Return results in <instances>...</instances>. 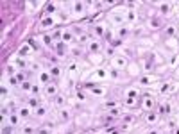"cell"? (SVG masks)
Here are the masks:
<instances>
[{
  "label": "cell",
  "mask_w": 179,
  "mask_h": 134,
  "mask_svg": "<svg viewBox=\"0 0 179 134\" xmlns=\"http://www.w3.org/2000/svg\"><path fill=\"white\" fill-rule=\"evenodd\" d=\"M124 20H125V13H111L109 15V23L111 25H115V27H124Z\"/></svg>",
  "instance_id": "obj_1"
},
{
  "label": "cell",
  "mask_w": 179,
  "mask_h": 134,
  "mask_svg": "<svg viewBox=\"0 0 179 134\" xmlns=\"http://www.w3.org/2000/svg\"><path fill=\"white\" fill-rule=\"evenodd\" d=\"M111 64H113L115 68H118V70H125L127 64H129V59L125 57V56H122V54H118L117 57L111 59Z\"/></svg>",
  "instance_id": "obj_2"
},
{
  "label": "cell",
  "mask_w": 179,
  "mask_h": 134,
  "mask_svg": "<svg viewBox=\"0 0 179 134\" xmlns=\"http://www.w3.org/2000/svg\"><path fill=\"white\" fill-rule=\"evenodd\" d=\"M56 21H58V20L54 18V16H48V15H47V16H45V18L40 21V29H41V31L54 29V27H56Z\"/></svg>",
  "instance_id": "obj_3"
},
{
  "label": "cell",
  "mask_w": 179,
  "mask_h": 134,
  "mask_svg": "<svg viewBox=\"0 0 179 134\" xmlns=\"http://www.w3.org/2000/svg\"><path fill=\"white\" fill-rule=\"evenodd\" d=\"M72 13H74V16H82L86 13V2H74L72 4Z\"/></svg>",
  "instance_id": "obj_4"
},
{
  "label": "cell",
  "mask_w": 179,
  "mask_h": 134,
  "mask_svg": "<svg viewBox=\"0 0 179 134\" xmlns=\"http://www.w3.org/2000/svg\"><path fill=\"white\" fill-rule=\"evenodd\" d=\"M43 93H45V96H48V98H54L56 95H59V91H58V86H56L54 82L47 84V86H45V90H43Z\"/></svg>",
  "instance_id": "obj_5"
},
{
  "label": "cell",
  "mask_w": 179,
  "mask_h": 134,
  "mask_svg": "<svg viewBox=\"0 0 179 134\" xmlns=\"http://www.w3.org/2000/svg\"><path fill=\"white\" fill-rule=\"evenodd\" d=\"M141 107H143L145 111H154V98H152V96L149 95V93H145V96H143Z\"/></svg>",
  "instance_id": "obj_6"
},
{
  "label": "cell",
  "mask_w": 179,
  "mask_h": 134,
  "mask_svg": "<svg viewBox=\"0 0 179 134\" xmlns=\"http://www.w3.org/2000/svg\"><path fill=\"white\" fill-rule=\"evenodd\" d=\"M38 80H40L41 84H50L52 82V75H50V72H47V70H43L41 74H38Z\"/></svg>",
  "instance_id": "obj_7"
},
{
  "label": "cell",
  "mask_w": 179,
  "mask_h": 134,
  "mask_svg": "<svg viewBox=\"0 0 179 134\" xmlns=\"http://www.w3.org/2000/svg\"><path fill=\"white\" fill-rule=\"evenodd\" d=\"M100 48H102V45H100L99 39H91V41L88 43V50H90L91 54H97V52H100Z\"/></svg>",
  "instance_id": "obj_8"
},
{
  "label": "cell",
  "mask_w": 179,
  "mask_h": 134,
  "mask_svg": "<svg viewBox=\"0 0 179 134\" xmlns=\"http://www.w3.org/2000/svg\"><path fill=\"white\" fill-rule=\"evenodd\" d=\"M66 70H68V75L70 77H75L77 74H79V64H77V61H70Z\"/></svg>",
  "instance_id": "obj_9"
},
{
  "label": "cell",
  "mask_w": 179,
  "mask_h": 134,
  "mask_svg": "<svg viewBox=\"0 0 179 134\" xmlns=\"http://www.w3.org/2000/svg\"><path fill=\"white\" fill-rule=\"evenodd\" d=\"M52 102H54V106L56 107H59V109H63L65 106H66V98H65V95H56L54 98H52Z\"/></svg>",
  "instance_id": "obj_10"
},
{
  "label": "cell",
  "mask_w": 179,
  "mask_h": 134,
  "mask_svg": "<svg viewBox=\"0 0 179 134\" xmlns=\"http://www.w3.org/2000/svg\"><path fill=\"white\" fill-rule=\"evenodd\" d=\"M109 77V72H108V68H97L95 72H93V79H108Z\"/></svg>",
  "instance_id": "obj_11"
},
{
  "label": "cell",
  "mask_w": 179,
  "mask_h": 134,
  "mask_svg": "<svg viewBox=\"0 0 179 134\" xmlns=\"http://www.w3.org/2000/svg\"><path fill=\"white\" fill-rule=\"evenodd\" d=\"M7 122H9V125H11V127H16V125H20L22 116L18 115V113H11V116L7 118Z\"/></svg>",
  "instance_id": "obj_12"
},
{
  "label": "cell",
  "mask_w": 179,
  "mask_h": 134,
  "mask_svg": "<svg viewBox=\"0 0 179 134\" xmlns=\"http://www.w3.org/2000/svg\"><path fill=\"white\" fill-rule=\"evenodd\" d=\"M106 32H108V31H106V27H104V23H95V27H93V34H95V36H106Z\"/></svg>",
  "instance_id": "obj_13"
},
{
  "label": "cell",
  "mask_w": 179,
  "mask_h": 134,
  "mask_svg": "<svg viewBox=\"0 0 179 134\" xmlns=\"http://www.w3.org/2000/svg\"><path fill=\"white\" fill-rule=\"evenodd\" d=\"M25 106H29L31 109H36V107H40V100H38V96H29L27 100H25Z\"/></svg>",
  "instance_id": "obj_14"
},
{
  "label": "cell",
  "mask_w": 179,
  "mask_h": 134,
  "mask_svg": "<svg viewBox=\"0 0 179 134\" xmlns=\"http://www.w3.org/2000/svg\"><path fill=\"white\" fill-rule=\"evenodd\" d=\"M74 39H75V36H74V32H72V31H65V32H63V39H61V41H63L65 45L74 43Z\"/></svg>",
  "instance_id": "obj_15"
},
{
  "label": "cell",
  "mask_w": 179,
  "mask_h": 134,
  "mask_svg": "<svg viewBox=\"0 0 179 134\" xmlns=\"http://www.w3.org/2000/svg\"><path fill=\"white\" fill-rule=\"evenodd\" d=\"M31 52H32L31 45H22L20 50H18V57H27V56H29Z\"/></svg>",
  "instance_id": "obj_16"
},
{
  "label": "cell",
  "mask_w": 179,
  "mask_h": 134,
  "mask_svg": "<svg viewBox=\"0 0 179 134\" xmlns=\"http://www.w3.org/2000/svg\"><path fill=\"white\" fill-rule=\"evenodd\" d=\"M90 93L93 96H97V98H102V96H106V90L104 88H99V86H95V88H91L90 90Z\"/></svg>",
  "instance_id": "obj_17"
},
{
  "label": "cell",
  "mask_w": 179,
  "mask_h": 134,
  "mask_svg": "<svg viewBox=\"0 0 179 134\" xmlns=\"http://www.w3.org/2000/svg\"><path fill=\"white\" fill-rule=\"evenodd\" d=\"M63 32L65 31H61V29H54L52 32H50V36L54 39V43H61V39H63Z\"/></svg>",
  "instance_id": "obj_18"
},
{
  "label": "cell",
  "mask_w": 179,
  "mask_h": 134,
  "mask_svg": "<svg viewBox=\"0 0 179 134\" xmlns=\"http://www.w3.org/2000/svg\"><path fill=\"white\" fill-rule=\"evenodd\" d=\"M31 113H32V111H31V107H29V106H22L20 109H18V115L22 116V120L29 118V116H31Z\"/></svg>",
  "instance_id": "obj_19"
},
{
  "label": "cell",
  "mask_w": 179,
  "mask_h": 134,
  "mask_svg": "<svg viewBox=\"0 0 179 134\" xmlns=\"http://www.w3.org/2000/svg\"><path fill=\"white\" fill-rule=\"evenodd\" d=\"M68 52H70L74 57H82L84 48H82V47H72V48H68Z\"/></svg>",
  "instance_id": "obj_20"
},
{
  "label": "cell",
  "mask_w": 179,
  "mask_h": 134,
  "mask_svg": "<svg viewBox=\"0 0 179 134\" xmlns=\"http://www.w3.org/2000/svg\"><path fill=\"white\" fill-rule=\"evenodd\" d=\"M34 116H36V118H45V116H47V107H45V106H40V107H36V109H34Z\"/></svg>",
  "instance_id": "obj_21"
},
{
  "label": "cell",
  "mask_w": 179,
  "mask_h": 134,
  "mask_svg": "<svg viewBox=\"0 0 179 134\" xmlns=\"http://www.w3.org/2000/svg\"><path fill=\"white\" fill-rule=\"evenodd\" d=\"M32 86H34V84H32V82H31V80L27 79L25 82H22V84H20V90H22V91H25V93H29V95H31V90H32Z\"/></svg>",
  "instance_id": "obj_22"
},
{
  "label": "cell",
  "mask_w": 179,
  "mask_h": 134,
  "mask_svg": "<svg viewBox=\"0 0 179 134\" xmlns=\"http://www.w3.org/2000/svg\"><path fill=\"white\" fill-rule=\"evenodd\" d=\"M15 64H16V68H18V70H22V72H25V68H27V66H31V64H29V63H27L23 57H18Z\"/></svg>",
  "instance_id": "obj_23"
},
{
  "label": "cell",
  "mask_w": 179,
  "mask_h": 134,
  "mask_svg": "<svg viewBox=\"0 0 179 134\" xmlns=\"http://www.w3.org/2000/svg\"><path fill=\"white\" fill-rule=\"evenodd\" d=\"M77 41L81 43V47H82V45H86V47H88V43L91 41V38H90L86 32H82V34H79V36H77Z\"/></svg>",
  "instance_id": "obj_24"
},
{
  "label": "cell",
  "mask_w": 179,
  "mask_h": 134,
  "mask_svg": "<svg viewBox=\"0 0 179 134\" xmlns=\"http://www.w3.org/2000/svg\"><path fill=\"white\" fill-rule=\"evenodd\" d=\"M159 11H161V15H170L172 13V4H161L159 5Z\"/></svg>",
  "instance_id": "obj_25"
},
{
  "label": "cell",
  "mask_w": 179,
  "mask_h": 134,
  "mask_svg": "<svg viewBox=\"0 0 179 134\" xmlns=\"http://www.w3.org/2000/svg\"><path fill=\"white\" fill-rule=\"evenodd\" d=\"M117 36H118L120 39H125L129 36V29H127V27H120L118 31H117Z\"/></svg>",
  "instance_id": "obj_26"
},
{
  "label": "cell",
  "mask_w": 179,
  "mask_h": 134,
  "mask_svg": "<svg viewBox=\"0 0 179 134\" xmlns=\"http://www.w3.org/2000/svg\"><path fill=\"white\" fill-rule=\"evenodd\" d=\"M108 72H109V77H111V79H118V77H120V70H118V68H115L113 64L108 68Z\"/></svg>",
  "instance_id": "obj_27"
},
{
  "label": "cell",
  "mask_w": 179,
  "mask_h": 134,
  "mask_svg": "<svg viewBox=\"0 0 179 134\" xmlns=\"http://www.w3.org/2000/svg\"><path fill=\"white\" fill-rule=\"evenodd\" d=\"M145 122H147V123H151V125H152V123H156V122H158V115H156L154 111H149V115H147V120H145Z\"/></svg>",
  "instance_id": "obj_28"
},
{
  "label": "cell",
  "mask_w": 179,
  "mask_h": 134,
  "mask_svg": "<svg viewBox=\"0 0 179 134\" xmlns=\"http://www.w3.org/2000/svg\"><path fill=\"white\" fill-rule=\"evenodd\" d=\"M4 80H5L9 86H20V82H18V79H16V77H7V75H4Z\"/></svg>",
  "instance_id": "obj_29"
},
{
  "label": "cell",
  "mask_w": 179,
  "mask_h": 134,
  "mask_svg": "<svg viewBox=\"0 0 179 134\" xmlns=\"http://www.w3.org/2000/svg\"><path fill=\"white\" fill-rule=\"evenodd\" d=\"M48 72H50V75L54 77V79H56V77H61V68L58 66V64L50 66V70H48Z\"/></svg>",
  "instance_id": "obj_30"
},
{
  "label": "cell",
  "mask_w": 179,
  "mask_h": 134,
  "mask_svg": "<svg viewBox=\"0 0 179 134\" xmlns=\"http://www.w3.org/2000/svg\"><path fill=\"white\" fill-rule=\"evenodd\" d=\"M29 68H31V70H32V72H36V74H41V72H43V66H41L40 63H36V61H32V63H31V66H29Z\"/></svg>",
  "instance_id": "obj_31"
},
{
  "label": "cell",
  "mask_w": 179,
  "mask_h": 134,
  "mask_svg": "<svg viewBox=\"0 0 179 134\" xmlns=\"http://www.w3.org/2000/svg\"><path fill=\"white\" fill-rule=\"evenodd\" d=\"M47 13H48V16H52V15H56L58 13V5L56 4H47Z\"/></svg>",
  "instance_id": "obj_32"
},
{
  "label": "cell",
  "mask_w": 179,
  "mask_h": 134,
  "mask_svg": "<svg viewBox=\"0 0 179 134\" xmlns=\"http://www.w3.org/2000/svg\"><path fill=\"white\" fill-rule=\"evenodd\" d=\"M22 134H36V129L32 125H23L22 127Z\"/></svg>",
  "instance_id": "obj_33"
},
{
  "label": "cell",
  "mask_w": 179,
  "mask_h": 134,
  "mask_svg": "<svg viewBox=\"0 0 179 134\" xmlns=\"http://www.w3.org/2000/svg\"><path fill=\"white\" fill-rule=\"evenodd\" d=\"M136 18H138V16H136V13H134V11H131V9H129V11L125 13V20H127V21H136Z\"/></svg>",
  "instance_id": "obj_34"
},
{
  "label": "cell",
  "mask_w": 179,
  "mask_h": 134,
  "mask_svg": "<svg viewBox=\"0 0 179 134\" xmlns=\"http://www.w3.org/2000/svg\"><path fill=\"white\" fill-rule=\"evenodd\" d=\"M59 118H61V120H65V122H66V120L70 118V113H68V109H66V107L59 109Z\"/></svg>",
  "instance_id": "obj_35"
},
{
  "label": "cell",
  "mask_w": 179,
  "mask_h": 134,
  "mask_svg": "<svg viewBox=\"0 0 179 134\" xmlns=\"http://www.w3.org/2000/svg\"><path fill=\"white\" fill-rule=\"evenodd\" d=\"M27 5H29V13H32V11H36V9H40V2H27Z\"/></svg>",
  "instance_id": "obj_36"
},
{
  "label": "cell",
  "mask_w": 179,
  "mask_h": 134,
  "mask_svg": "<svg viewBox=\"0 0 179 134\" xmlns=\"http://www.w3.org/2000/svg\"><path fill=\"white\" fill-rule=\"evenodd\" d=\"M159 25H161V20H158V18L149 20V27H151V29H158Z\"/></svg>",
  "instance_id": "obj_37"
},
{
  "label": "cell",
  "mask_w": 179,
  "mask_h": 134,
  "mask_svg": "<svg viewBox=\"0 0 179 134\" xmlns=\"http://www.w3.org/2000/svg\"><path fill=\"white\" fill-rule=\"evenodd\" d=\"M165 32H167V36H176V32H177V29H176L174 25H168V27L165 29Z\"/></svg>",
  "instance_id": "obj_38"
},
{
  "label": "cell",
  "mask_w": 179,
  "mask_h": 134,
  "mask_svg": "<svg viewBox=\"0 0 179 134\" xmlns=\"http://www.w3.org/2000/svg\"><path fill=\"white\" fill-rule=\"evenodd\" d=\"M106 56H108V57H117V56H118V54H117V52H115V48H113V47H111V45H109V48H106Z\"/></svg>",
  "instance_id": "obj_39"
},
{
  "label": "cell",
  "mask_w": 179,
  "mask_h": 134,
  "mask_svg": "<svg viewBox=\"0 0 179 134\" xmlns=\"http://www.w3.org/2000/svg\"><path fill=\"white\" fill-rule=\"evenodd\" d=\"M177 127H179V125H177V120H176V118H170V120H168V129L176 131Z\"/></svg>",
  "instance_id": "obj_40"
},
{
  "label": "cell",
  "mask_w": 179,
  "mask_h": 134,
  "mask_svg": "<svg viewBox=\"0 0 179 134\" xmlns=\"http://www.w3.org/2000/svg\"><path fill=\"white\" fill-rule=\"evenodd\" d=\"M140 82H141V84H152V82H154V79H152L151 75H145V77H141V79H140Z\"/></svg>",
  "instance_id": "obj_41"
},
{
  "label": "cell",
  "mask_w": 179,
  "mask_h": 134,
  "mask_svg": "<svg viewBox=\"0 0 179 134\" xmlns=\"http://www.w3.org/2000/svg\"><path fill=\"white\" fill-rule=\"evenodd\" d=\"M15 77L18 79V82H20V84H22V82H25V80H27V77H25V72H22V70H20V72H18V74H16Z\"/></svg>",
  "instance_id": "obj_42"
},
{
  "label": "cell",
  "mask_w": 179,
  "mask_h": 134,
  "mask_svg": "<svg viewBox=\"0 0 179 134\" xmlns=\"http://www.w3.org/2000/svg\"><path fill=\"white\" fill-rule=\"evenodd\" d=\"M40 95V86L38 84H34L32 86V90H31V96H38Z\"/></svg>",
  "instance_id": "obj_43"
},
{
  "label": "cell",
  "mask_w": 179,
  "mask_h": 134,
  "mask_svg": "<svg viewBox=\"0 0 179 134\" xmlns=\"http://www.w3.org/2000/svg\"><path fill=\"white\" fill-rule=\"evenodd\" d=\"M124 104L131 107V106H134V104H136V98H129V96H125V100H124Z\"/></svg>",
  "instance_id": "obj_44"
},
{
  "label": "cell",
  "mask_w": 179,
  "mask_h": 134,
  "mask_svg": "<svg viewBox=\"0 0 179 134\" xmlns=\"http://www.w3.org/2000/svg\"><path fill=\"white\" fill-rule=\"evenodd\" d=\"M75 96H77V100H81V102L86 100V93L84 91H75Z\"/></svg>",
  "instance_id": "obj_45"
},
{
  "label": "cell",
  "mask_w": 179,
  "mask_h": 134,
  "mask_svg": "<svg viewBox=\"0 0 179 134\" xmlns=\"http://www.w3.org/2000/svg\"><path fill=\"white\" fill-rule=\"evenodd\" d=\"M127 96L129 98H138V91L136 90H127Z\"/></svg>",
  "instance_id": "obj_46"
},
{
  "label": "cell",
  "mask_w": 179,
  "mask_h": 134,
  "mask_svg": "<svg viewBox=\"0 0 179 134\" xmlns=\"http://www.w3.org/2000/svg\"><path fill=\"white\" fill-rule=\"evenodd\" d=\"M159 91H161V93H168V91H170V84H163V86L159 88Z\"/></svg>",
  "instance_id": "obj_47"
},
{
  "label": "cell",
  "mask_w": 179,
  "mask_h": 134,
  "mask_svg": "<svg viewBox=\"0 0 179 134\" xmlns=\"http://www.w3.org/2000/svg\"><path fill=\"white\" fill-rule=\"evenodd\" d=\"M177 61H179V56H172L168 64H170V66H176V64H177Z\"/></svg>",
  "instance_id": "obj_48"
},
{
  "label": "cell",
  "mask_w": 179,
  "mask_h": 134,
  "mask_svg": "<svg viewBox=\"0 0 179 134\" xmlns=\"http://www.w3.org/2000/svg\"><path fill=\"white\" fill-rule=\"evenodd\" d=\"M109 115H111V116H118V115H120V109H118V107H113V109H109Z\"/></svg>",
  "instance_id": "obj_49"
},
{
  "label": "cell",
  "mask_w": 179,
  "mask_h": 134,
  "mask_svg": "<svg viewBox=\"0 0 179 134\" xmlns=\"http://www.w3.org/2000/svg\"><path fill=\"white\" fill-rule=\"evenodd\" d=\"M106 38L109 39V45H111V39L115 38V32H111V31H108V32H106Z\"/></svg>",
  "instance_id": "obj_50"
},
{
  "label": "cell",
  "mask_w": 179,
  "mask_h": 134,
  "mask_svg": "<svg viewBox=\"0 0 179 134\" xmlns=\"http://www.w3.org/2000/svg\"><path fill=\"white\" fill-rule=\"evenodd\" d=\"M36 134H50V131H48V129H38Z\"/></svg>",
  "instance_id": "obj_51"
},
{
  "label": "cell",
  "mask_w": 179,
  "mask_h": 134,
  "mask_svg": "<svg viewBox=\"0 0 179 134\" xmlns=\"http://www.w3.org/2000/svg\"><path fill=\"white\" fill-rule=\"evenodd\" d=\"M143 68H145V70H151V68H152V64H151V61H145V64H143Z\"/></svg>",
  "instance_id": "obj_52"
},
{
  "label": "cell",
  "mask_w": 179,
  "mask_h": 134,
  "mask_svg": "<svg viewBox=\"0 0 179 134\" xmlns=\"http://www.w3.org/2000/svg\"><path fill=\"white\" fill-rule=\"evenodd\" d=\"M124 120H125V122H133V116L127 115V116H124Z\"/></svg>",
  "instance_id": "obj_53"
},
{
  "label": "cell",
  "mask_w": 179,
  "mask_h": 134,
  "mask_svg": "<svg viewBox=\"0 0 179 134\" xmlns=\"http://www.w3.org/2000/svg\"><path fill=\"white\" fill-rule=\"evenodd\" d=\"M174 134H179V127H177V129H176V131H174Z\"/></svg>",
  "instance_id": "obj_54"
},
{
  "label": "cell",
  "mask_w": 179,
  "mask_h": 134,
  "mask_svg": "<svg viewBox=\"0 0 179 134\" xmlns=\"http://www.w3.org/2000/svg\"><path fill=\"white\" fill-rule=\"evenodd\" d=\"M149 134H158V132H156V131H152V132H149Z\"/></svg>",
  "instance_id": "obj_55"
},
{
  "label": "cell",
  "mask_w": 179,
  "mask_h": 134,
  "mask_svg": "<svg viewBox=\"0 0 179 134\" xmlns=\"http://www.w3.org/2000/svg\"><path fill=\"white\" fill-rule=\"evenodd\" d=\"M177 77H179V70H177Z\"/></svg>",
  "instance_id": "obj_56"
},
{
  "label": "cell",
  "mask_w": 179,
  "mask_h": 134,
  "mask_svg": "<svg viewBox=\"0 0 179 134\" xmlns=\"http://www.w3.org/2000/svg\"><path fill=\"white\" fill-rule=\"evenodd\" d=\"M177 34H179V31H177Z\"/></svg>",
  "instance_id": "obj_57"
},
{
  "label": "cell",
  "mask_w": 179,
  "mask_h": 134,
  "mask_svg": "<svg viewBox=\"0 0 179 134\" xmlns=\"http://www.w3.org/2000/svg\"><path fill=\"white\" fill-rule=\"evenodd\" d=\"M177 13H179V11H177Z\"/></svg>",
  "instance_id": "obj_58"
}]
</instances>
